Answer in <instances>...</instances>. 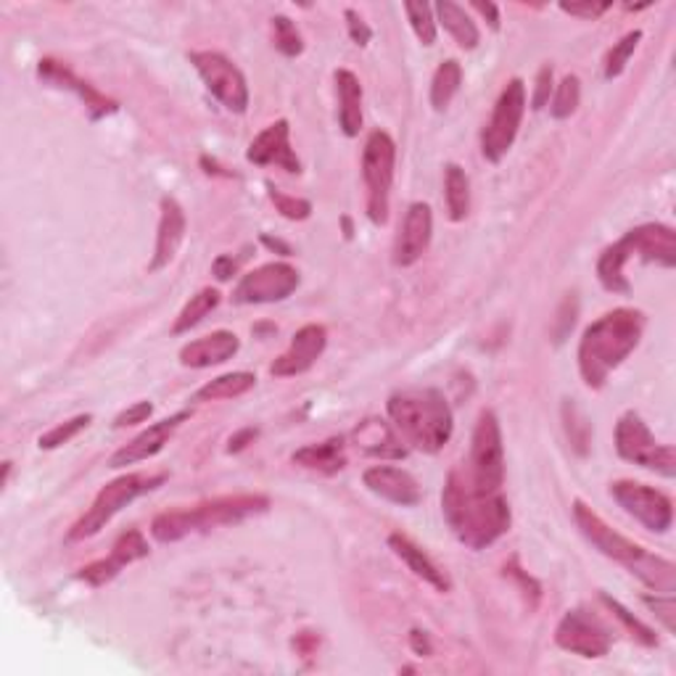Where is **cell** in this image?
<instances>
[{"mask_svg":"<svg viewBox=\"0 0 676 676\" xmlns=\"http://www.w3.org/2000/svg\"><path fill=\"white\" fill-rule=\"evenodd\" d=\"M270 510V497L265 494H233V497H217L188 510L159 512L152 523L156 542L172 544L191 534L217 529V526H236L252 516H262Z\"/></svg>","mask_w":676,"mask_h":676,"instance_id":"5","label":"cell"},{"mask_svg":"<svg viewBox=\"0 0 676 676\" xmlns=\"http://www.w3.org/2000/svg\"><path fill=\"white\" fill-rule=\"evenodd\" d=\"M389 547L394 550V555H397V558L402 560L405 566L418 576V579H423L425 584L434 587L436 592H449V590H452V581H449V576L444 574L442 568L436 566V563L431 560L428 555H425L415 542L410 540V536L391 534L389 536Z\"/></svg>","mask_w":676,"mask_h":676,"instance_id":"26","label":"cell"},{"mask_svg":"<svg viewBox=\"0 0 676 676\" xmlns=\"http://www.w3.org/2000/svg\"><path fill=\"white\" fill-rule=\"evenodd\" d=\"M152 415H154V405L148 402V399H143V402H135L133 407L119 412V415L114 418V428H128V425L146 423Z\"/></svg>","mask_w":676,"mask_h":676,"instance_id":"44","label":"cell"},{"mask_svg":"<svg viewBox=\"0 0 676 676\" xmlns=\"http://www.w3.org/2000/svg\"><path fill=\"white\" fill-rule=\"evenodd\" d=\"M640 40H642V29H635V33H626L621 40L611 48L608 56H605V80L621 77L626 64H629V59L635 56L637 46H640Z\"/></svg>","mask_w":676,"mask_h":676,"instance_id":"35","label":"cell"},{"mask_svg":"<svg viewBox=\"0 0 676 676\" xmlns=\"http://www.w3.org/2000/svg\"><path fill=\"white\" fill-rule=\"evenodd\" d=\"M553 67L544 64L540 69V74H536V87H534V98H531V109L534 111H542L544 106L550 104V96H553L555 85H553Z\"/></svg>","mask_w":676,"mask_h":676,"instance_id":"43","label":"cell"},{"mask_svg":"<svg viewBox=\"0 0 676 676\" xmlns=\"http://www.w3.org/2000/svg\"><path fill=\"white\" fill-rule=\"evenodd\" d=\"M574 521L579 526V531L584 534V540L597 550L605 558L621 563V566L631 576L648 584L655 592H674L676 590V566L672 560L661 558V555L648 553L642 544L626 540L624 534H618L616 529H611L590 505H584L581 499L574 503Z\"/></svg>","mask_w":676,"mask_h":676,"instance_id":"3","label":"cell"},{"mask_svg":"<svg viewBox=\"0 0 676 676\" xmlns=\"http://www.w3.org/2000/svg\"><path fill=\"white\" fill-rule=\"evenodd\" d=\"M473 9L479 11V14L486 19V22H490V27L494 29V33H499V9H497V5H494V3H481V0H475Z\"/></svg>","mask_w":676,"mask_h":676,"instance_id":"49","label":"cell"},{"mask_svg":"<svg viewBox=\"0 0 676 676\" xmlns=\"http://www.w3.org/2000/svg\"><path fill=\"white\" fill-rule=\"evenodd\" d=\"M354 442L362 452L378 460H405L407 457L402 436H397V428L381 418H367L365 423L357 425Z\"/></svg>","mask_w":676,"mask_h":676,"instance_id":"25","label":"cell"},{"mask_svg":"<svg viewBox=\"0 0 676 676\" xmlns=\"http://www.w3.org/2000/svg\"><path fill=\"white\" fill-rule=\"evenodd\" d=\"M256 386V375L249 371L238 373H225L220 378L209 381L202 389L191 397V402H220V399H236L243 397L246 391H252Z\"/></svg>","mask_w":676,"mask_h":676,"instance_id":"30","label":"cell"},{"mask_svg":"<svg viewBox=\"0 0 676 676\" xmlns=\"http://www.w3.org/2000/svg\"><path fill=\"white\" fill-rule=\"evenodd\" d=\"M462 85V67L457 59H447L436 67L434 80H431V106L434 111H447Z\"/></svg>","mask_w":676,"mask_h":676,"instance_id":"32","label":"cell"},{"mask_svg":"<svg viewBox=\"0 0 676 676\" xmlns=\"http://www.w3.org/2000/svg\"><path fill=\"white\" fill-rule=\"evenodd\" d=\"M267 191H270V202L275 204V209L286 217V220H297L302 222L306 217L312 215V204L306 198H297V196H288V193L278 191L273 183H267Z\"/></svg>","mask_w":676,"mask_h":676,"instance_id":"41","label":"cell"},{"mask_svg":"<svg viewBox=\"0 0 676 676\" xmlns=\"http://www.w3.org/2000/svg\"><path fill=\"white\" fill-rule=\"evenodd\" d=\"M362 484L367 486V492H373L375 497L386 499V503L402 505V507H415L423 499L421 484L415 481V475L402 471V468L394 466H373L362 473Z\"/></svg>","mask_w":676,"mask_h":676,"instance_id":"21","label":"cell"},{"mask_svg":"<svg viewBox=\"0 0 676 676\" xmlns=\"http://www.w3.org/2000/svg\"><path fill=\"white\" fill-rule=\"evenodd\" d=\"M555 644L566 653L581 655V659H603L608 655L613 635L608 626L592 616L590 611L574 608L560 618L558 629H555Z\"/></svg>","mask_w":676,"mask_h":676,"instance_id":"14","label":"cell"},{"mask_svg":"<svg viewBox=\"0 0 676 676\" xmlns=\"http://www.w3.org/2000/svg\"><path fill=\"white\" fill-rule=\"evenodd\" d=\"M611 497L616 499L624 512L653 534H666L674 523V503L655 486L640 484V481H616L611 484Z\"/></svg>","mask_w":676,"mask_h":676,"instance_id":"12","label":"cell"},{"mask_svg":"<svg viewBox=\"0 0 676 676\" xmlns=\"http://www.w3.org/2000/svg\"><path fill=\"white\" fill-rule=\"evenodd\" d=\"M336 93H338V124L343 135L357 137L362 130V83L349 69L336 72Z\"/></svg>","mask_w":676,"mask_h":676,"instance_id":"27","label":"cell"},{"mask_svg":"<svg viewBox=\"0 0 676 676\" xmlns=\"http://www.w3.org/2000/svg\"><path fill=\"white\" fill-rule=\"evenodd\" d=\"M603 603L608 605L611 608V613L613 616L618 618V621H621L626 629H629V635L635 637V640H640L644 648H655V644H659V637H655V631L650 629L648 624H642L640 618L635 616V613L631 611H626L621 603H618V600H613V597H608V594H603Z\"/></svg>","mask_w":676,"mask_h":676,"instance_id":"40","label":"cell"},{"mask_svg":"<svg viewBox=\"0 0 676 676\" xmlns=\"http://www.w3.org/2000/svg\"><path fill=\"white\" fill-rule=\"evenodd\" d=\"M431 236H434V212L425 202L407 206L402 228H399L397 243H394V265L412 267L428 252Z\"/></svg>","mask_w":676,"mask_h":676,"instance_id":"17","label":"cell"},{"mask_svg":"<svg viewBox=\"0 0 676 676\" xmlns=\"http://www.w3.org/2000/svg\"><path fill=\"white\" fill-rule=\"evenodd\" d=\"M405 14L410 19V27L415 33L418 40L423 43L425 48H431L436 43V19L434 9L428 3H407Z\"/></svg>","mask_w":676,"mask_h":676,"instance_id":"39","label":"cell"},{"mask_svg":"<svg viewBox=\"0 0 676 676\" xmlns=\"http://www.w3.org/2000/svg\"><path fill=\"white\" fill-rule=\"evenodd\" d=\"M302 278H299L297 267L288 262H267V265L256 267V270L246 273L238 280L233 291L236 304H275L283 302L297 291Z\"/></svg>","mask_w":676,"mask_h":676,"instance_id":"13","label":"cell"},{"mask_svg":"<svg viewBox=\"0 0 676 676\" xmlns=\"http://www.w3.org/2000/svg\"><path fill=\"white\" fill-rule=\"evenodd\" d=\"M436 16H439V24L447 29L449 35L455 37V43L466 51H473L475 46L481 43V33L475 27V22L468 16V11L462 5L452 3V0H442V3L434 5Z\"/></svg>","mask_w":676,"mask_h":676,"instance_id":"29","label":"cell"},{"mask_svg":"<svg viewBox=\"0 0 676 676\" xmlns=\"http://www.w3.org/2000/svg\"><path fill=\"white\" fill-rule=\"evenodd\" d=\"M238 270V259H233V256H220V259L215 262V275L217 280H230V275H233Z\"/></svg>","mask_w":676,"mask_h":676,"instance_id":"51","label":"cell"},{"mask_svg":"<svg viewBox=\"0 0 676 676\" xmlns=\"http://www.w3.org/2000/svg\"><path fill=\"white\" fill-rule=\"evenodd\" d=\"M273 40L275 48L288 56V59H297V56H302L304 51L302 33H299V27L288 16H273Z\"/></svg>","mask_w":676,"mask_h":676,"instance_id":"36","label":"cell"},{"mask_svg":"<svg viewBox=\"0 0 676 676\" xmlns=\"http://www.w3.org/2000/svg\"><path fill=\"white\" fill-rule=\"evenodd\" d=\"M563 421H566V434L571 439V447L579 455H587V447H590V436L592 428L587 423V418L581 415V410L574 402H563Z\"/></svg>","mask_w":676,"mask_h":676,"instance_id":"38","label":"cell"},{"mask_svg":"<svg viewBox=\"0 0 676 676\" xmlns=\"http://www.w3.org/2000/svg\"><path fill=\"white\" fill-rule=\"evenodd\" d=\"M293 466H302L306 471H317L323 475H334L338 471L347 468V447H343V439L321 442V444H306V447L297 449L291 455Z\"/></svg>","mask_w":676,"mask_h":676,"instance_id":"28","label":"cell"},{"mask_svg":"<svg viewBox=\"0 0 676 676\" xmlns=\"http://www.w3.org/2000/svg\"><path fill=\"white\" fill-rule=\"evenodd\" d=\"M644 325H648L644 312L631 310V306H618V310L597 317L581 334L576 360H579L581 381L590 389H603L608 375L640 347Z\"/></svg>","mask_w":676,"mask_h":676,"instance_id":"2","label":"cell"},{"mask_svg":"<svg viewBox=\"0 0 676 676\" xmlns=\"http://www.w3.org/2000/svg\"><path fill=\"white\" fill-rule=\"evenodd\" d=\"M616 452L626 462L661 473L663 479L676 475V449L672 444L655 442L653 431L642 421L640 412L629 410L616 423Z\"/></svg>","mask_w":676,"mask_h":676,"instance_id":"8","label":"cell"},{"mask_svg":"<svg viewBox=\"0 0 676 676\" xmlns=\"http://www.w3.org/2000/svg\"><path fill=\"white\" fill-rule=\"evenodd\" d=\"M581 104V80L576 74H566L560 85H555L553 101H550V114L555 119H568L576 114Z\"/></svg>","mask_w":676,"mask_h":676,"instance_id":"34","label":"cell"},{"mask_svg":"<svg viewBox=\"0 0 676 676\" xmlns=\"http://www.w3.org/2000/svg\"><path fill=\"white\" fill-rule=\"evenodd\" d=\"M505 574H507V576H512V579H516L518 584L523 587V592H526V594H531V597H534V605L540 603V597H542V587H540V581H534V579H531L529 574L523 571V568H518V560H516V558H512L510 563H507V566H505Z\"/></svg>","mask_w":676,"mask_h":676,"instance_id":"47","label":"cell"},{"mask_svg":"<svg viewBox=\"0 0 676 676\" xmlns=\"http://www.w3.org/2000/svg\"><path fill=\"white\" fill-rule=\"evenodd\" d=\"M148 553H152V547H148L146 536H143L137 529H130L114 542L109 558H101V560L90 563V566L80 568L77 579L90 587H104V584H109V581H114L117 576L130 566V563L148 558Z\"/></svg>","mask_w":676,"mask_h":676,"instance_id":"16","label":"cell"},{"mask_svg":"<svg viewBox=\"0 0 676 676\" xmlns=\"http://www.w3.org/2000/svg\"><path fill=\"white\" fill-rule=\"evenodd\" d=\"M220 299L222 297L217 288H202V291H198L196 297H191V302L183 306V312H180L178 321H174L172 325V334L180 336V334H188L191 328H196V325L202 323L209 312H215L217 306H220Z\"/></svg>","mask_w":676,"mask_h":676,"instance_id":"33","label":"cell"},{"mask_svg":"<svg viewBox=\"0 0 676 676\" xmlns=\"http://www.w3.org/2000/svg\"><path fill=\"white\" fill-rule=\"evenodd\" d=\"M442 512L452 534L466 547L486 550L510 531L512 512L499 492L475 490L471 475L452 471L442 492Z\"/></svg>","mask_w":676,"mask_h":676,"instance_id":"1","label":"cell"},{"mask_svg":"<svg viewBox=\"0 0 676 676\" xmlns=\"http://www.w3.org/2000/svg\"><path fill=\"white\" fill-rule=\"evenodd\" d=\"M386 410L397 434L425 455H436L452 439V407L439 389L397 391L386 402Z\"/></svg>","mask_w":676,"mask_h":676,"instance_id":"4","label":"cell"},{"mask_svg":"<svg viewBox=\"0 0 676 676\" xmlns=\"http://www.w3.org/2000/svg\"><path fill=\"white\" fill-rule=\"evenodd\" d=\"M637 259L653 262L661 267H676V233L663 222H648L626 233Z\"/></svg>","mask_w":676,"mask_h":676,"instance_id":"23","label":"cell"},{"mask_svg":"<svg viewBox=\"0 0 676 676\" xmlns=\"http://www.w3.org/2000/svg\"><path fill=\"white\" fill-rule=\"evenodd\" d=\"M198 77L204 80L206 90L233 114H243L249 109V83L243 72L228 56L220 51H193L188 56Z\"/></svg>","mask_w":676,"mask_h":676,"instance_id":"11","label":"cell"},{"mask_svg":"<svg viewBox=\"0 0 676 676\" xmlns=\"http://www.w3.org/2000/svg\"><path fill=\"white\" fill-rule=\"evenodd\" d=\"M444 196H447L449 220L462 222L471 212V180L460 165H447L444 169Z\"/></svg>","mask_w":676,"mask_h":676,"instance_id":"31","label":"cell"},{"mask_svg":"<svg viewBox=\"0 0 676 676\" xmlns=\"http://www.w3.org/2000/svg\"><path fill=\"white\" fill-rule=\"evenodd\" d=\"M397 167V143L386 130H373L362 152V178L367 188V217L373 225L389 220V198Z\"/></svg>","mask_w":676,"mask_h":676,"instance_id":"7","label":"cell"},{"mask_svg":"<svg viewBox=\"0 0 676 676\" xmlns=\"http://www.w3.org/2000/svg\"><path fill=\"white\" fill-rule=\"evenodd\" d=\"M167 481V473H124L119 479L109 481L101 492L96 494L93 505L87 507V512L72 526L67 540L69 542H83L96 536L98 531L106 529V523L117 516L122 507L135 503L143 494L154 492L156 486H161Z\"/></svg>","mask_w":676,"mask_h":676,"instance_id":"6","label":"cell"},{"mask_svg":"<svg viewBox=\"0 0 676 676\" xmlns=\"http://www.w3.org/2000/svg\"><path fill=\"white\" fill-rule=\"evenodd\" d=\"M343 230H347V238H352V222H349V217H343Z\"/></svg>","mask_w":676,"mask_h":676,"instance_id":"54","label":"cell"},{"mask_svg":"<svg viewBox=\"0 0 676 676\" xmlns=\"http://www.w3.org/2000/svg\"><path fill=\"white\" fill-rule=\"evenodd\" d=\"M262 243H265V246H270L273 252H280L283 256H291V254H293V252H291V246H288V243H283V241H278V238L262 236Z\"/></svg>","mask_w":676,"mask_h":676,"instance_id":"52","label":"cell"},{"mask_svg":"<svg viewBox=\"0 0 676 676\" xmlns=\"http://www.w3.org/2000/svg\"><path fill=\"white\" fill-rule=\"evenodd\" d=\"M185 212L183 206L174 196H165L161 198V217H159V230H156V246H154V256H152V265L148 270L159 273L165 270L169 262L174 259V254L180 252L185 241Z\"/></svg>","mask_w":676,"mask_h":676,"instance_id":"22","label":"cell"},{"mask_svg":"<svg viewBox=\"0 0 676 676\" xmlns=\"http://www.w3.org/2000/svg\"><path fill=\"white\" fill-rule=\"evenodd\" d=\"M37 77H40L46 85L59 87V90L74 93V96H77L80 101L85 104L87 114H90L93 122H98V119H104V117L117 114L119 111V104L114 101V98L104 96L101 90H96L93 85H87L85 80H80L77 74H74L67 64H61V61L43 59L40 64H37Z\"/></svg>","mask_w":676,"mask_h":676,"instance_id":"15","label":"cell"},{"mask_svg":"<svg viewBox=\"0 0 676 676\" xmlns=\"http://www.w3.org/2000/svg\"><path fill=\"white\" fill-rule=\"evenodd\" d=\"M185 421H191V410H180V412H174V415L165 418V421L148 425L143 434H137L133 442L124 444L122 449H117V452L109 457V468L119 471V468L135 466V462H143V460H152V457H156L161 449H165V444L172 439L174 431H178Z\"/></svg>","mask_w":676,"mask_h":676,"instance_id":"20","label":"cell"},{"mask_svg":"<svg viewBox=\"0 0 676 676\" xmlns=\"http://www.w3.org/2000/svg\"><path fill=\"white\" fill-rule=\"evenodd\" d=\"M608 9H611V3H592V0H587V3H560L563 14H571V16H579V19H590V22H594V19L603 16Z\"/></svg>","mask_w":676,"mask_h":676,"instance_id":"46","label":"cell"},{"mask_svg":"<svg viewBox=\"0 0 676 676\" xmlns=\"http://www.w3.org/2000/svg\"><path fill=\"white\" fill-rule=\"evenodd\" d=\"M9 475H11V462L5 460V462H3V481H0V486L9 484Z\"/></svg>","mask_w":676,"mask_h":676,"instance_id":"53","label":"cell"},{"mask_svg":"<svg viewBox=\"0 0 676 676\" xmlns=\"http://www.w3.org/2000/svg\"><path fill=\"white\" fill-rule=\"evenodd\" d=\"M343 19H347V29H349V37H352L354 46L365 48L367 43L373 40V29L367 27L365 19L357 14L354 9H347V11H343Z\"/></svg>","mask_w":676,"mask_h":676,"instance_id":"45","label":"cell"},{"mask_svg":"<svg viewBox=\"0 0 676 676\" xmlns=\"http://www.w3.org/2000/svg\"><path fill=\"white\" fill-rule=\"evenodd\" d=\"M291 124L288 119H278V122L267 124L259 135L249 143L246 159L256 167H280L286 172L299 174L302 172V161L291 148Z\"/></svg>","mask_w":676,"mask_h":676,"instance_id":"18","label":"cell"},{"mask_svg":"<svg viewBox=\"0 0 676 676\" xmlns=\"http://www.w3.org/2000/svg\"><path fill=\"white\" fill-rule=\"evenodd\" d=\"M325 347H328V330L323 325L310 323L304 328H299L291 338V347L270 365V373L275 378H293V375H302L321 360Z\"/></svg>","mask_w":676,"mask_h":676,"instance_id":"19","label":"cell"},{"mask_svg":"<svg viewBox=\"0 0 676 676\" xmlns=\"http://www.w3.org/2000/svg\"><path fill=\"white\" fill-rule=\"evenodd\" d=\"M410 648L415 650L418 655H431V640H428V635H425V631H421V629H412L410 631Z\"/></svg>","mask_w":676,"mask_h":676,"instance_id":"50","label":"cell"},{"mask_svg":"<svg viewBox=\"0 0 676 676\" xmlns=\"http://www.w3.org/2000/svg\"><path fill=\"white\" fill-rule=\"evenodd\" d=\"M256 436H259V428H254V425H249V428H241L238 434L230 436L228 442V452H241V449H246L249 444H254Z\"/></svg>","mask_w":676,"mask_h":676,"instance_id":"48","label":"cell"},{"mask_svg":"<svg viewBox=\"0 0 676 676\" xmlns=\"http://www.w3.org/2000/svg\"><path fill=\"white\" fill-rule=\"evenodd\" d=\"M526 114V83L521 77H512L510 83L503 87L497 104H494L490 124L481 133V154L492 165H499L505 154L510 152L516 143L518 130H521Z\"/></svg>","mask_w":676,"mask_h":676,"instance_id":"9","label":"cell"},{"mask_svg":"<svg viewBox=\"0 0 676 676\" xmlns=\"http://www.w3.org/2000/svg\"><path fill=\"white\" fill-rule=\"evenodd\" d=\"M642 603L655 613V618H659L663 626H666L668 635H674V631H676V603H674V594L672 592H668V594L655 592V597H653V594H644Z\"/></svg>","mask_w":676,"mask_h":676,"instance_id":"42","label":"cell"},{"mask_svg":"<svg viewBox=\"0 0 676 676\" xmlns=\"http://www.w3.org/2000/svg\"><path fill=\"white\" fill-rule=\"evenodd\" d=\"M238 349H241V338L233 330H215V334L196 338V341H188L180 349V365L204 371V367H215L233 360Z\"/></svg>","mask_w":676,"mask_h":676,"instance_id":"24","label":"cell"},{"mask_svg":"<svg viewBox=\"0 0 676 676\" xmlns=\"http://www.w3.org/2000/svg\"><path fill=\"white\" fill-rule=\"evenodd\" d=\"M90 423H93V415H90V412H85V415L72 418V421L53 425L51 431H46V434H43L40 439H37V447H40V449H59V447H64V444L72 442L74 436L83 434V431Z\"/></svg>","mask_w":676,"mask_h":676,"instance_id":"37","label":"cell"},{"mask_svg":"<svg viewBox=\"0 0 676 676\" xmlns=\"http://www.w3.org/2000/svg\"><path fill=\"white\" fill-rule=\"evenodd\" d=\"M471 481L481 492H499L505 484V447L497 415L484 410L471 439Z\"/></svg>","mask_w":676,"mask_h":676,"instance_id":"10","label":"cell"}]
</instances>
